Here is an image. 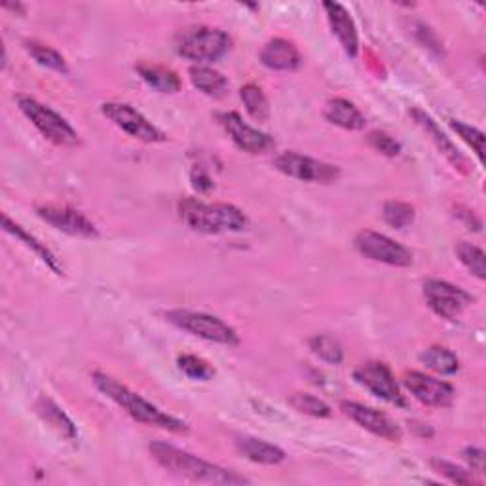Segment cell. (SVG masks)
<instances>
[{
    "instance_id": "1",
    "label": "cell",
    "mask_w": 486,
    "mask_h": 486,
    "mask_svg": "<svg viewBox=\"0 0 486 486\" xmlns=\"http://www.w3.org/2000/svg\"><path fill=\"white\" fill-rule=\"evenodd\" d=\"M150 455L165 469L177 477L189 479L192 482H204V484H245L249 482L245 477L238 475L236 472H230L226 467L211 464L208 460L198 458L187 450H181L173 445L167 443H150L148 445Z\"/></svg>"
},
{
    "instance_id": "2",
    "label": "cell",
    "mask_w": 486,
    "mask_h": 486,
    "mask_svg": "<svg viewBox=\"0 0 486 486\" xmlns=\"http://www.w3.org/2000/svg\"><path fill=\"white\" fill-rule=\"evenodd\" d=\"M92 378H93L95 388L103 395H107L110 401H114V403L119 405L122 411H126V414H129L136 422L145 424V426L162 428V429L173 431V433H187L189 431L187 422H182V420H179V418L160 411L156 405L148 403L146 399H143L136 392H131L128 385L120 384L119 380H114L112 376H109L105 373H93Z\"/></svg>"
},
{
    "instance_id": "3",
    "label": "cell",
    "mask_w": 486,
    "mask_h": 486,
    "mask_svg": "<svg viewBox=\"0 0 486 486\" xmlns=\"http://www.w3.org/2000/svg\"><path fill=\"white\" fill-rule=\"evenodd\" d=\"M181 221L199 234H226L242 232L249 221L242 209L230 204H204L199 199L187 198L179 204Z\"/></svg>"
},
{
    "instance_id": "4",
    "label": "cell",
    "mask_w": 486,
    "mask_h": 486,
    "mask_svg": "<svg viewBox=\"0 0 486 486\" xmlns=\"http://www.w3.org/2000/svg\"><path fill=\"white\" fill-rule=\"evenodd\" d=\"M232 46L230 37L223 29L196 25L177 32L175 49L184 59L194 63H213L228 54Z\"/></svg>"
},
{
    "instance_id": "5",
    "label": "cell",
    "mask_w": 486,
    "mask_h": 486,
    "mask_svg": "<svg viewBox=\"0 0 486 486\" xmlns=\"http://www.w3.org/2000/svg\"><path fill=\"white\" fill-rule=\"evenodd\" d=\"M165 320L177 329L190 332L198 339H204L215 344L223 346H238L240 337L234 327L225 323L221 317L204 314V312H192V310H170L165 312Z\"/></svg>"
},
{
    "instance_id": "6",
    "label": "cell",
    "mask_w": 486,
    "mask_h": 486,
    "mask_svg": "<svg viewBox=\"0 0 486 486\" xmlns=\"http://www.w3.org/2000/svg\"><path fill=\"white\" fill-rule=\"evenodd\" d=\"M18 107L27 116V120L35 126L40 136L54 143L56 146H78L80 136L78 131L66 122L59 112L42 105L32 97H18Z\"/></svg>"
},
{
    "instance_id": "7",
    "label": "cell",
    "mask_w": 486,
    "mask_h": 486,
    "mask_svg": "<svg viewBox=\"0 0 486 486\" xmlns=\"http://www.w3.org/2000/svg\"><path fill=\"white\" fill-rule=\"evenodd\" d=\"M274 167L279 173L303 182L329 184L340 177V170L337 165L298 153H289V150L274 158Z\"/></svg>"
},
{
    "instance_id": "8",
    "label": "cell",
    "mask_w": 486,
    "mask_h": 486,
    "mask_svg": "<svg viewBox=\"0 0 486 486\" xmlns=\"http://www.w3.org/2000/svg\"><path fill=\"white\" fill-rule=\"evenodd\" d=\"M356 249L365 259L397 268L411 266L414 259L411 249L375 230H361L356 236Z\"/></svg>"
},
{
    "instance_id": "9",
    "label": "cell",
    "mask_w": 486,
    "mask_h": 486,
    "mask_svg": "<svg viewBox=\"0 0 486 486\" xmlns=\"http://www.w3.org/2000/svg\"><path fill=\"white\" fill-rule=\"evenodd\" d=\"M102 112L105 119H109L116 128L126 131L133 139H139L143 143H163L167 139L162 129H158L153 122H148L139 110L128 103H103Z\"/></svg>"
},
{
    "instance_id": "10",
    "label": "cell",
    "mask_w": 486,
    "mask_h": 486,
    "mask_svg": "<svg viewBox=\"0 0 486 486\" xmlns=\"http://www.w3.org/2000/svg\"><path fill=\"white\" fill-rule=\"evenodd\" d=\"M354 378L365 390L371 392L373 395L380 397L382 401L395 407H407V399L401 393L399 384L395 382V376L392 368L380 363V361H368L356 368Z\"/></svg>"
},
{
    "instance_id": "11",
    "label": "cell",
    "mask_w": 486,
    "mask_h": 486,
    "mask_svg": "<svg viewBox=\"0 0 486 486\" xmlns=\"http://www.w3.org/2000/svg\"><path fill=\"white\" fill-rule=\"evenodd\" d=\"M424 296L431 312L448 322L456 320L473 303V296L467 291L443 279H428L424 283Z\"/></svg>"
},
{
    "instance_id": "12",
    "label": "cell",
    "mask_w": 486,
    "mask_h": 486,
    "mask_svg": "<svg viewBox=\"0 0 486 486\" xmlns=\"http://www.w3.org/2000/svg\"><path fill=\"white\" fill-rule=\"evenodd\" d=\"M37 215L44 223L73 238H97L99 230L86 215L69 206H40Z\"/></svg>"
},
{
    "instance_id": "13",
    "label": "cell",
    "mask_w": 486,
    "mask_h": 486,
    "mask_svg": "<svg viewBox=\"0 0 486 486\" xmlns=\"http://www.w3.org/2000/svg\"><path fill=\"white\" fill-rule=\"evenodd\" d=\"M405 388L414 395V399L420 401L426 407L433 409H446L456 399V390L452 388V384L437 380L433 376H428L424 373L411 371L403 376Z\"/></svg>"
},
{
    "instance_id": "14",
    "label": "cell",
    "mask_w": 486,
    "mask_h": 486,
    "mask_svg": "<svg viewBox=\"0 0 486 486\" xmlns=\"http://www.w3.org/2000/svg\"><path fill=\"white\" fill-rule=\"evenodd\" d=\"M219 122L225 128L226 136L234 141L240 150L249 155H262L276 146V141L264 131H259L243 122L238 112L219 114Z\"/></svg>"
},
{
    "instance_id": "15",
    "label": "cell",
    "mask_w": 486,
    "mask_h": 486,
    "mask_svg": "<svg viewBox=\"0 0 486 486\" xmlns=\"http://www.w3.org/2000/svg\"><path fill=\"white\" fill-rule=\"evenodd\" d=\"M340 409L349 420H354L363 429L371 431L373 435H376V437H382L392 443H399L401 437H403L401 428L392 420V418L373 407H365V405L354 403V401H344Z\"/></svg>"
},
{
    "instance_id": "16",
    "label": "cell",
    "mask_w": 486,
    "mask_h": 486,
    "mask_svg": "<svg viewBox=\"0 0 486 486\" xmlns=\"http://www.w3.org/2000/svg\"><path fill=\"white\" fill-rule=\"evenodd\" d=\"M323 10L332 35L340 42L346 56L356 57L359 52V35L356 22L351 20L349 12L339 3H323Z\"/></svg>"
},
{
    "instance_id": "17",
    "label": "cell",
    "mask_w": 486,
    "mask_h": 486,
    "mask_svg": "<svg viewBox=\"0 0 486 486\" xmlns=\"http://www.w3.org/2000/svg\"><path fill=\"white\" fill-rule=\"evenodd\" d=\"M261 63L272 71L293 73L298 71L300 65H303V56H300V49L291 40L274 39L264 44Z\"/></svg>"
},
{
    "instance_id": "18",
    "label": "cell",
    "mask_w": 486,
    "mask_h": 486,
    "mask_svg": "<svg viewBox=\"0 0 486 486\" xmlns=\"http://www.w3.org/2000/svg\"><path fill=\"white\" fill-rule=\"evenodd\" d=\"M411 114H412V119L416 120V124L420 126V128L426 131V136L431 137V141L435 143V146L439 148V153H441L452 165H455L458 172L467 173L469 170H467V162H465V158L460 155V150L456 148V145L452 143V141L445 136V133L441 131V128L437 126V122H435V120L431 119V116H429L426 110H422V109H412Z\"/></svg>"
},
{
    "instance_id": "19",
    "label": "cell",
    "mask_w": 486,
    "mask_h": 486,
    "mask_svg": "<svg viewBox=\"0 0 486 486\" xmlns=\"http://www.w3.org/2000/svg\"><path fill=\"white\" fill-rule=\"evenodd\" d=\"M236 448L247 460L261 465H279L287 458L279 446L257 437H247V435L236 439Z\"/></svg>"
},
{
    "instance_id": "20",
    "label": "cell",
    "mask_w": 486,
    "mask_h": 486,
    "mask_svg": "<svg viewBox=\"0 0 486 486\" xmlns=\"http://www.w3.org/2000/svg\"><path fill=\"white\" fill-rule=\"evenodd\" d=\"M325 119L331 124L339 126L342 129H348V131H359L367 126L365 114L354 103L348 102V99H342V97L331 99V102H327Z\"/></svg>"
},
{
    "instance_id": "21",
    "label": "cell",
    "mask_w": 486,
    "mask_h": 486,
    "mask_svg": "<svg viewBox=\"0 0 486 486\" xmlns=\"http://www.w3.org/2000/svg\"><path fill=\"white\" fill-rule=\"evenodd\" d=\"M35 411L49 428L56 429L61 435V437H65L66 441H76L78 439V429H76L75 422L63 412V409H59L54 403L52 399L46 397V395L39 397L37 403H35Z\"/></svg>"
},
{
    "instance_id": "22",
    "label": "cell",
    "mask_w": 486,
    "mask_h": 486,
    "mask_svg": "<svg viewBox=\"0 0 486 486\" xmlns=\"http://www.w3.org/2000/svg\"><path fill=\"white\" fill-rule=\"evenodd\" d=\"M3 228L12 234V236L18 238L20 242H23L29 249L35 251V253L40 257V261L48 266L52 268V270L57 274V276H63V266H61V261L56 257V253L52 249H49L46 243H42L39 238L32 236V234H29L22 225L13 223L8 215L3 216Z\"/></svg>"
},
{
    "instance_id": "23",
    "label": "cell",
    "mask_w": 486,
    "mask_h": 486,
    "mask_svg": "<svg viewBox=\"0 0 486 486\" xmlns=\"http://www.w3.org/2000/svg\"><path fill=\"white\" fill-rule=\"evenodd\" d=\"M189 78L192 82V86L208 97L219 99V97H225L228 92L226 76L221 75L219 71L211 69V66H204V65L190 66Z\"/></svg>"
},
{
    "instance_id": "24",
    "label": "cell",
    "mask_w": 486,
    "mask_h": 486,
    "mask_svg": "<svg viewBox=\"0 0 486 486\" xmlns=\"http://www.w3.org/2000/svg\"><path fill=\"white\" fill-rule=\"evenodd\" d=\"M137 73L146 86H150L160 93H177L181 90L179 75L172 69H167V66L141 63L137 65Z\"/></svg>"
},
{
    "instance_id": "25",
    "label": "cell",
    "mask_w": 486,
    "mask_h": 486,
    "mask_svg": "<svg viewBox=\"0 0 486 486\" xmlns=\"http://www.w3.org/2000/svg\"><path fill=\"white\" fill-rule=\"evenodd\" d=\"M420 361L437 375H456L460 368L458 358L445 346H429L420 354Z\"/></svg>"
},
{
    "instance_id": "26",
    "label": "cell",
    "mask_w": 486,
    "mask_h": 486,
    "mask_svg": "<svg viewBox=\"0 0 486 486\" xmlns=\"http://www.w3.org/2000/svg\"><path fill=\"white\" fill-rule=\"evenodd\" d=\"M25 49H27V54L35 59L40 66H46V69L61 73V75L69 73V66H66L65 57L57 52V49L49 48L42 42H37V40H27Z\"/></svg>"
},
{
    "instance_id": "27",
    "label": "cell",
    "mask_w": 486,
    "mask_h": 486,
    "mask_svg": "<svg viewBox=\"0 0 486 486\" xmlns=\"http://www.w3.org/2000/svg\"><path fill=\"white\" fill-rule=\"evenodd\" d=\"M240 99L251 119L257 122H266L270 119V103H268V97L264 92L255 86V84H247L240 90Z\"/></svg>"
},
{
    "instance_id": "28",
    "label": "cell",
    "mask_w": 486,
    "mask_h": 486,
    "mask_svg": "<svg viewBox=\"0 0 486 486\" xmlns=\"http://www.w3.org/2000/svg\"><path fill=\"white\" fill-rule=\"evenodd\" d=\"M312 354L329 365H340L344 361V349L340 342L329 334H315L308 340Z\"/></svg>"
},
{
    "instance_id": "29",
    "label": "cell",
    "mask_w": 486,
    "mask_h": 486,
    "mask_svg": "<svg viewBox=\"0 0 486 486\" xmlns=\"http://www.w3.org/2000/svg\"><path fill=\"white\" fill-rule=\"evenodd\" d=\"M456 255H458L460 262L477 279H486V255L481 247L469 243V242H460L456 245Z\"/></svg>"
},
{
    "instance_id": "30",
    "label": "cell",
    "mask_w": 486,
    "mask_h": 486,
    "mask_svg": "<svg viewBox=\"0 0 486 486\" xmlns=\"http://www.w3.org/2000/svg\"><path fill=\"white\" fill-rule=\"evenodd\" d=\"M382 216L385 225H390L395 230H403L414 223L416 211L411 204L399 202V199H392V202H385L382 209Z\"/></svg>"
},
{
    "instance_id": "31",
    "label": "cell",
    "mask_w": 486,
    "mask_h": 486,
    "mask_svg": "<svg viewBox=\"0 0 486 486\" xmlns=\"http://www.w3.org/2000/svg\"><path fill=\"white\" fill-rule=\"evenodd\" d=\"M289 405L300 412V414H308L314 418H331L332 411L331 407L322 401L320 397L310 395V393H293L289 397Z\"/></svg>"
},
{
    "instance_id": "32",
    "label": "cell",
    "mask_w": 486,
    "mask_h": 486,
    "mask_svg": "<svg viewBox=\"0 0 486 486\" xmlns=\"http://www.w3.org/2000/svg\"><path fill=\"white\" fill-rule=\"evenodd\" d=\"M177 365H179L181 371L187 375L189 378H192V380L208 382V380H211L215 376V368L206 359L198 358V356H189V354L179 356Z\"/></svg>"
},
{
    "instance_id": "33",
    "label": "cell",
    "mask_w": 486,
    "mask_h": 486,
    "mask_svg": "<svg viewBox=\"0 0 486 486\" xmlns=\"http://www.w3.org/2000/svg\"><path fill=\"white\" fill-rule=\"evenodd\" d=\"M431 467L435 469V472L441 473L443 477H446L450 482L455 484H462V486H472V484H479L473 477L472 472H467V469L452 464V462H446V460H439V458H433L431 460Z\"/></svg>"
},
{
    "instance_id": "34",
    "label": "cell",
    "mask_w": 486,
    "mask_h": 486,
    "mask_svg": "<svg viewBox=\"0 0 486 486\" xmlns=\"http://www.w3.org/2000/svg\"><path fill=\"white\" fill-rule=\"evenodd\" d=\"M450 128L458 133V137H462L469 146L473 148V153L482 162V158H484V133L473 126L464 124L462 120H450Z\"/></svg>"
},
{
    "instance_id": "35",
    "label": "cell",
    "mask_w": 486,
    "mask_h": 486,
    "mask_svg": "<svg viewBox=\"0 0 486 486\" xmlns=\"http://www.w3.org/2000/svg\"><path fill=\"white\" fill-rule=\"evenodd\" d=\"M367 143L371 145L376 153L388 156V158H395L401 155V150H403V146H401V143L397 139H393L390 133L385 131H371L367 136Z\"/></svg>"
},
{
    "instance_id": "36",
    "label": "cell",
    "mask_w": 486,
    "mask_h": 486,
    "mask_svg": "<svg viewBox=\"0 0 486 486\" xmlns=\"http://www.w3.org/2000/svg\"><path fill=\"white\" fill-rule=\"evenodd\" d=\"M190 181H192V187L198 192H208V190L213 189V179L209 177L208 172H204V167H199V165H196L192 170Z\"/></svg>"
},
{
    "instance_id": "37",
    "label": "cell",
    "mask_w": 486,
    "mask_h": 486,
    "mask_svg": "<svg viewBox=\"0 0 486 486\" xmlns=\"http://www.w3.org/2000/svg\"><path fill=\"white\" fill-rule=\"evenodd\" d=\"M464 458L469 462V467H472V472L477 473H484V452L477 446H467L464 450Z\"/></svg>"
},
{
    "instance_id": "38",
    "label": "cell",
    "mask_w": 486,
    "mask_h": 486,
    "mask_svg": "<svg viewBox=\"0 0 486 486\" xmlns=\"http://www.w3.org/2000/svg\"><path fill=\"white\" fill-rule=\"evenodd\" d=\"M4 8H6V10H15V12H22V13L25 12V8H23L22 4H4Z\"/></svg>"
}]
</instances>
